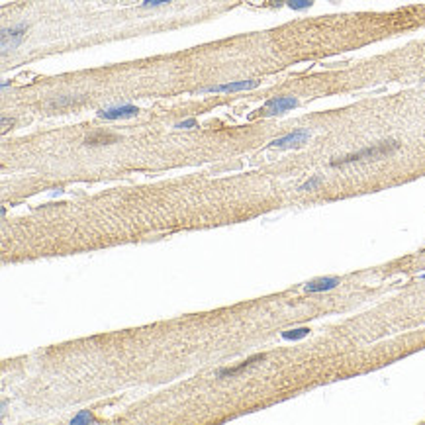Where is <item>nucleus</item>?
Returning <instances> with one entry per match:
<instances>
[{
    "label": "nucleus",
    "mask_w": 425,
    "mask_h": 425,
    "mask_svg": "<svg viewBox=\"0 0 425 425\" xmlns=\"http://www.w3.org/2000/svg\"><path fill=\"white\" fill-rule=\"evenodd\" d=\"M396 149H398V143H396V141H382V143H378V145H374V147H366V149L357 151V153H351V155H347V157H343V159H339V161H333L331 165L337 167V165L355 163V161H364V159H382V157L394 153Z\"/></svg>",
    "instance_id": "obj_1"
},
{
    "label": "nucleus",
    "mask_w": 425,
    "mask_h": 425,
    "mask_svg": "<svg viewBox=\"0 0 425 425\" xmlns=\"http://www.w3.org/2000/svg\"><path fill=\"white\" fill-rule=\"evenodd\" d=\"M296 106H298V100L292 98V96H278V98L268 100V102L264 104L262 112H264L266 116H274V114H282V112H286V110H292Z\"/></svg>",
    "instance_id": "obj_2"
},
{
    "label": "nucleus",
    "mask_w": 425,
    "mask_h": 425,
    "mask_svg": "<svg viewBox=\"0 0 425 425\" xmlns=\"http://www.w3.org/2000/svg\"><path fill=\"white\" fill-rule=\"evenodd\" d=\"M259 81H239V83H228V85H216L208 86L206 92H239V90H251L257 88Z\"/></svg>",
    "instance_id": "obj_3"
},
{
    "label": "nucleus",
    "mask_w": 425,
    "mask_h": 425,
    "mask_svg": "<svg viewBox=\"0 0 425 425\" xmlns=\"http://www.w3.org/2000/svg\"><path fill=\"white\" fill-rule=\"evenodd\" d=\"M308 137H310V131L296 130V131H292V133H288V135H284V137L274 139L270 145H272V147H292V145H300V143H304Z\"/></svg>",
    "instance_id": "obj_4"
},
{
    "label": "nucleus",
    "mask_w": 425,
    "mask_h": 425,
    "mask_svg": "<svg viewBox=\"0 0 425 425\" xmlns=\"http://www.w3.org/2000/svg\"><path fill=\"white\" fill-rule=\"evenodd\" d=\"M137 114V108L135 106H116V108H110V110H100L98 116L104 118V120H118V118H131Z\"/></svg>",
    "instance_id": "obj_5"
},
{
    "label": "nucleus",
    "mask_w": 425,
    "mask_h": 425,
    "mask_svg": "<svg viewBox=\"0 0 425 425\" xmlns=\"http://www.w3.org/2000/svg\"><path fill=\"white\" fill-rule=\"evenodd\" d=\"M339 284V278L337 276H324V278H316L312 282L306 284V292H326V290H331Z\"/></svg>",
    "instance_id": "obj_6"
},
{
    "label": "nucleus",
    "mask_w": 425,
    "mask_h": 425,
    "mask_svg": "<svg viewBox=\"0 0 425 425\" xmlns=\"http://www.w3.org/2000/svg\"><path fill=\"white\" fill-rule=\"evenodd\" d=\"M24 37V28H14V30H2V51L14 49Z\"/></svg>",
    "instance_id": "obj_7"
},
{
    "label": "nucleus",
    "mask_w": 425,
    "mask_h": 425,
    "mask_svg": "<svg viewBox=\"0 0 425 425\" xmlns=\"http://www.w3.org/2000/svg\"><path fill=\"white\" fill-rule=\"evenodd\" d=\"M262 359H264V355H255V357L247 359L245 362H241L239 366H233V368H222V370H218V378H224V376H233V374H237V372H241V370L249 368L251 364H255V362H259V360H262Z\"/></svg>",
    "instance_id": "obj_8"
},
{
    "label": "nucleus",
    "mask_w": 425,
    "mask_h": 425,
    "mask_svg": "<svg viewBox=\"0 0 425 425\" xmlns=\"http://www.w3.org/2000/svg\"><path fill=\"white\" fill-rule=\"evenodd\" d=\"M112 141H116V135H108V133H94V135H90V137H86V145H106V143H112Z\"/></svg>",
    "instance_id": "obj_9"
},
{
    "label": "nucleus",
    "mask_w": 425,
    "mask_h": 425,
    "mask_svg": "<svg viewBox=\"0 0 425 425\" xmlns=\"http://www.w3.org/2000/svg\"><path fill=\"white\" fill-rule=\"evenodd\" d=\"M306 335H310V329H308V327H298V329H290V331H284V333H282V337H284L286 341H296V339H302V337H306Z\"/></svg>",
    "instance_id": "obj_10"
},
{
    "label": "nucleus",
    "mask_w": 425,
    "mask_h": 425,
    "mask_svg": "<svg viewBox=\"0 0 425 425\" xmlns=\"http://www.w3.org/2000/svg\"><path fill=\"white\" fill-rule=\"evenodd\" d=\"M96 420H94V416L90 414V412H81L77 418H73L71 420V425H79V424H94Z\"/></svg>",
    "instance_id": "obj_11"
},
{
    "label": "nucleus",
    "mask_w": 425,
    "mask_h": 425,
    "mask_svg": "<svg viewBox=\"0 0 425 425\" xmlns=\"http://www.w3.org/2000/svg\"><path fill=\"white\" fill-rule=\"evenodd\" d=\"M290 8H294V10H302V8H308V6H312V2L314 0H284Z\"/></svg>",
    "instance_id": "obj_12"
},
{
    "label": "nucleus",
    "mask_w": 425,
    "mask_h": 425,
    "mask_svg": "<svg viewBox=\"0 0 425 425\" xmlns=\"http://www.w3.org/2000/svg\"><path fill=\"white\" fill-rule=\"evenodd\" d=\"M174 128H178V130H190V128H196V120H194V118H190V120L178 122Z\"/></svg>",
    "instance_id": "obj_13"
},
{
    "label": "nucleus",
    "mask_w": 425,
    "mask_h": 425,
    "mask_svg": "<svg viewBox=\"0 0 425 425\" xmlns=\"http://www.w3.org/2000/svg\"><path fill=\"white\" fill-rule=\"evenodd\" d=\"M320 178H312V180H308V182H304L302 186H300V190H314V188H318L320 186Z\"/></svg>",
    "instance_id": "obj_14"
},
{
    "label": "nucleus",
    "mask_w": 425,
    "mask_h": 425,
    "mask_svg": "<svg viewBox=\"0 0 425 425\" xmlns=\"http://www.w3.org/2000/svg\"><path fill=\"white\" fill-rule=\"evenodd\" d=\"M167 2H170V0H143V6H161Z\"/></svg>",
    "instance_id": "obj_15"
},
{
    "label": "nucleus",
    "mask_w": 425,
    "mask_h": 425,
    "mask_svg": "<svg viewBox=\"0 0 425 425\" xmlns=\"http://www.w3.org/2000/svg\"><path fill=\"white\" fill-rule=\"evenodd\" d=\"M14 120H8V118H2V130H8V126H12Z\"/></svg>",
    "instance_id": "obj_16"
},
{
    "label": "nucleus",
    "mask_w": 425,
    "mask_h": 425,
    "mask_svg": "<svg viewBox=\"0 0 425 425\" xmlns=\"http://www.w3.org/2000/svg\"><path fill=\"white\" fill-rule=\"evenodd\" d=\"M422 278H425V272H424V274H422Z\"/></svg>",
    "instance_id": "obj_17"
},
{
    "label": "nucleus",
    "mask_w": 425,
    "mask_h": 425,
    "mask_svg": "<svg viewBox=\"0 0 425 425\" xmlns=\"http://www.w3.org/2000/svg\"><path fill=\"white\" fill-rule=\"evenodd\" d=\"M424 83H425V79H424Z\"/></svg>",
    "instance_id": "obj_18"
}]
</instances>
